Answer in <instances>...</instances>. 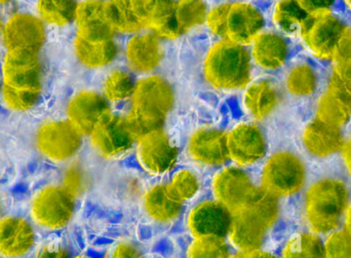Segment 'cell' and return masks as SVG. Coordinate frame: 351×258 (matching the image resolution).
<instances>
[{
  "mask_svg": "<svg viewBox=\"0 0 351 258\" xmlns=\"http://www.w3.org/2000/svg\"><path fill=\"white\" fill-rule=\"evenodd\" d=\"M78 3L74 1H39L37 4L43 20L56 26H65L75 21Z\"/></svg>",
  "mask_w": 351,
  "mask_h": 258,
  "instance_id": "cell-33",
  "label": "cell"
},
{
  "mask_svg": "<svg viewBox=\"0 0 351 258\" xmlns=\"http://www.w3.org/2000/svg\"><path fill=\"white\" fill-rule=\"evenodd\" d=\"M243 102L247 113L254 119L261 121L278 106L280 93L270 80H258L245 88Z\"/></svg>",
  "mask_w": 351,
  "mask_h": 258,
  "instance_id": "cell-25",
  "label": "cell"
},
{
  "mask_svg": "<svg viewBox=\"0 0 351 258\" xmlns=\"http://www.w3.org/2000/svg\"><path fill=\"white\" fill-rule=\"evenodd\" d=\"M309 16L299 1L278 2L274 10V24L287 34H302Z\"/></svg>",
  "mask_w": 351,
  "mask_h": 258,
  "instance_id": "cell-28",
  "label": "cell"
},
{
  "mask_svg": "<svg viewBox=\"0 0 351 258\" xmlns=\"http://www.w3.org/2000/svg\"><path fill=\"white\" fill-rule=\"evenodd\" d=\"M35 245V232L24 218L8 216L0 220V257H26Z\"/></svg>",
  "mask_w": 351,
  "mask_h": 258,
  "instance_id": "cell-19",
  "label": "cell"
},
{
  "mask_svg": "<svg viewBox=\"0 0 351 258\" xmlns=\"http://www.w3.org/2000/svg\"><path fill=\"white\" fill-rule=\"evenodd\" d=\"M3 84L23 90H41V67L38 54L10 51L2 65Z\"/></svg>",
  "mask_w": 351,
  "mask_h": 258,
  "instance_id": "cell-15",
  "label": "cell"
},
{
  "mask_svg": "<svg viewBox=\"0 0 351 258\" xmlns=\"http://www.w3.org/2000/svg\"><path fill=\"white\" fill-rule=\"evenodd\" d=\"M107 20L115 33H136L143 29L132 1L105 2Z\"/></svg>",
  "mask_w": 351,
  "mask_h": 258,
  "instance_id": "cell-30",
  "label": "cell"
},
{
  "mask_svg": "<svg viewBox=\"0 0 351 258\" xmlns=\"http://www.w3.org/2000/svg\"><path fill=\"white\" fill-rule=\"evenodd\" d=\"M348 208V189L337 179L317 181L305 198V216L311 230L317 234L334 232Z\"/></svg>",
  "mask_w": 351,
  "mask_h": 258,
  "instance_id": "cell-3",
  "label": "cell"
},
{
  "mask_svg": "<svg viewBox=\"0 0 351 258\" xmlns=\"http://www.w3.org/2000/svg\"><path fill=\"white\" fill-rule=\"evenodd\" d=\"M75 198L63 187H45L31 204L33 220L41 228L60 230L65 228L73 218Z\"/></svg>",
  "mask_w": 351,
  "mask_h": 258,
  "instance_id": "cell-6",
  "label": "cell"
},
{
  "mask_svg": "<svg viewBox=\"0 0 351 258\" xmlns=\"http://www.w3.org/2000/svg\"><path fill=\"white\" fill-rule=\"evenodd\" d=\"M76 57L88 68H102L114 61L119 47L110 40H88L76 35L74 40Z\"/></svg>",
  "mask_w": 351,
  "mask_h": 258,
  "instance_id": "cell-27",
  "label": "cell"
},
{
  "mask_svg": "<svg viewBox=\"0 0 351 258\" xmlns=\"http://www.w3.org/2000/svg\"><path fill=\"white\" fill-rule=\"evenodd\" d=\"M3 23H2L1 16H0V32H2V29H3Z\"/></svg>",
  "mask_w": 351,
  "mask_h": 258,
  "instance_id": "cell-50",
  "label": "cell"
},
{
  "mask_svg": "<svg viewBox=\"0 0 351 258\" xmlns=\"http://www.w3.org/2000/svg\"><path fill=\"white\" fill-rule=\"evenodd\" d=\"M143 29H149L158 38L181 36L176 18L175 1H132Z\"/></svg>",
  "mask_w": 351,
  "mask_h": 258,
  "instance_id": "cell-17",
  "label": "cell"
},
{
  "mask_svg": "<svg viewBox=\"0 0 351 258\" xmlns=\"http://www.w3.org/2000/svg\"><path fill=\"white\" fill-rule=\"evenodd\" d=\"M74 258H90V257H74Z\"/></svg>",
  "mask_w": 351,
  "mask_h": 258,
  "instance_id": "cell-52",
  "label": "cell"
},
{
  "mask_svg": "<svg viewBox=\"0 0 351 258\" xmlns=\"http://www.w3.org/2000/svg\"><path fill=\"white\" fill-rule=\"evenodd\" d=\"M282 258H325V246L317 235L303 233L289 240Z\"/></svg>",
  "mask_w": 351,
  "mask_h": 258,
  "instance_id": "cell-31",
  "label": "cell"
},
{
  "mask_svg": "<svg viewBox=\"0 0 351 258\" xmlns=\"http://www.w3.org/2000/svg\"><path fill=\"white\" fill-rule=\"evenodd\" d=\"M351 103L335 91L328 89L319 103L317 119L334 127L340 128L350 121Z\"/></svg>",
  "mask_w": 351,
  "mask_h": 258,
  "instance_id": "cell-29",
  "label": "cell"
},
{
  "mask_svg": "<svg viewBox=\"0 0 351 258\" xmlns=\"http://www.w3.org/2000/svg\"><path fill=\"white\" fill-rule=\"evenodd\" d=\"M342 154H343L344 162L351 173V139L344 144L342 148Z\"/></svg>",
  "mask_w": 351,
  "mask_h": 258,
  "instance_id": "cell-47",
  "label": "cell"
},
{
  "mask_svg": "<svg viewBox=\"0 0 351 258\" xmlns=\"http://www.w3.org/2000/svg\"><path fill=\"white\" fill-rule=\"evenodd\" d=\"M243 258H278L276 255H272V253H267V251L255 250L252 253H243Z\"/></svg>",
  "mask_w": 351,
  "mask_h": 258,
  "instance_id": "cell-46",
  "label": "cell"
},
{
  "mask_svg": "<svg viewBox=\"0 0 351 258\" xmlns=\"http://www.w3.org/2000/svg\"><path fill=\"white\" fill-rule=\"evenodd\" d=\"M325 246V258H351V235L346 230L331 233Z\"/></svg>",
  "mask_w": 351,
  "mask_h": 258,
  "instance_id": "cell-40",
  "label": "cell"
},
{
  "mask_svg": "<svg viewBox=\"0 0 351 258\" xmlns=\"http://www.w3.org/2000/svg\"><path fill=\"white\" fill-rule=\"evenodd\" d=\"M90 136L93 148L107 159L121 156L136 142L125 117L111 113L97 125Z\"/></svg>",
  "mask_w": 351,
  "mask_h": 258,
  "instance_id": "cell-8",
  "label": "cell"
},
{
  "mask_svg": "<svg viewBox=\"0 0 351 258\" xmlns=\"http://www.w3.org/2000/svg\"><path fill=\"white\" fill-rule=\"evenodd\" d=\"M251 56L243 45L220 39L208 49L204 73L208 84L218 90L245 89L251 82Z\"/></svg>",
  "mask_w": 351,
  "mask_h": 258,
  "instance_id": "cell-1",
  "label": "cell"
},
{
  "mask_svg": "<svg viewBox=\"0 0 351 258\" xmlns=\"http://www.w3.org/2000/svg\"><path fill=\"white\" fill-rule=\"evenodd\" d=\"M136 143L138 161L142 168L150 174L164 175L174 168L178 150L164 130L152 132Z\"/></svg>",
  "mask_w": 351,
  "mask_h": 258,
  "instance_id": "cell-9",
  "label": "cell"
},
{
  "mask_svg": "<svg viewBox=\"0 0 351 258\" xmlns=\"http://www.w3.org/2000/svg\"><path fill=\"white\" fill-rule=\"evenodd\" d=\"M309 16L331 10L332 1H299Z\"/></svg>",
  "mask_w": 351,
  "mask_h": 258,
  "instance_id": "cell-45",
  "label": "cell"
},
{
  "mask_svg": "<svg viewBox=\"0 0 351 258\" xmlns=\"http://www.w3.org/2000/svg\"><path fill=\"white\" fill-rule=\"evenodd\" d=\"M230 258H243V253H239L237 255H235L234 257H231Z\"/></svg>",
  "mask_w": 351,
  "mask_h": 258,
  "instance_id": "cell-49",
  "label": "cell"
},
{
  "mask_svg": "<svg viewBox=\"0 0 351 258\" xmlns=\"http://www.w3.org/2000/svg\"><path fill=\"white\" fill-rule=\"evenodd\" d=\"M225 240L217 238L195 239L188 249V258H230Z\"/></svg>",
  "mask_w": 351,
  "mask_h": 258,
  "instance_id": "cell-36",
  "label": "cell"
},
{
  "mask_svg": "<svg viewBox=\"0 0 351 258\" xmlns=\"http://www.w3.org/2000/svg\"><path fill=\"white\" fill-rule=\"evenodd\" d=\"M303 141L311 154L328 156L342 150L344 145L340 128L324 123L319 119L311 121L303 134Z\"/></svg>",
  "mask_w": 351,
  "mask_h": 258,
  "instance_id": "cell-23",
  "label": "cell"
},
{
  "mask_svg": "<svg viewBox=\"0 0 351 258\" xmlns=\"http://www.w3.org/2000/svg\"><path fill=\"white\" fill-rule=\"evenodd\" d=\"M288 51V43L282 35L263 32L252 43L251 58L263 69L276 70L284 65Z\"/></svg>",
  "mask_w": 351,
  "mask_h": 258,
  "instance_id": "cell-24",
  "label": "cell"
},
{
  "mask_svg": "<svg viewBox=\"0 0 351 258\" xmlns=\"http://www.w3.org/2000/svg\"><path fill=\"white\" fill-rule=\"evenodd\" d=\"M333 60L334 70L351 74V36L342 43Z\"/></svg>",
  "mask_w": 351,
  "mask_h": 258,
  "instance_id": "cell-42",
  "label": "cell"
},
{
  "mask_svg": "<svg viewBox=\"0 0 351 258\" xmlns=\"http://www.w3.org/2000/svg\"><path fill=\"white\" fill-rule=\"evenodd\" d=\"M110 113L109 102L94 91H82L70 100L68 121L80 135H90L99 123Z\"/></svg>",
  "mask_w": 351,
  "mask_h": 258,
  "instance_id": "cell-14",
  "label": "cell"
},
{
  "mask_svg": "<svg viewBox=\"0 0 351 258\" xmlns=\"http://www.w3.org/2000/svg\"><path fill=\"white\" fill-rule=\"evenodd\" d=\"M226 137L229 160L237 167L251 166L265 156V136L255 124H239L226 134Z\"/></svg>",
  "mask_w": 351,
  "mask_h": 258,
  "instance_id": "cell-12",
  "label": "cell"
},
{
  "mask_svg": "<svg viewBox=\"0 0 351 258\" xmlns=\"http://www.w3.org/2000/svg\"><path fill=\"white\" fill-rule=\"evenodd\" d=\"M255 189L247 173L237 166L222 169L213 180L216 201L225 206L233 215L245 207Z\"/></svg>",
  "mask_w": 351,
  "mask_h": 258,
  "instance_id": "cell-11",
  "label": "cell"
},
{
  "mask_svg": "<svg viewBox=\"0 0 351 258\" xmlns=\"http://www.w3.org/2000/svg\"><path fill=\"white\" fill-rule=\"evenodd\" d=\"M230 3H221L208 10L206 24L210 32L221 39L226 38L227 19Z\"/></svg>",
  "mask_w": 351,
  "mask_h": 258,
  "instance_id": "cell-41",
  "label": "cell"
},
{
  "mask_svg": "<svg viewBox=\"0 0 351 258\" xmlns=\"http://www.w3.org/2000/svg\"><path fill=\"white\" fill-rule=\"evenodd\" d=\"M110 258H144V255L137 245L123 242L113 248Z\"/></svg>",
  "mask_w": 351,
  "mask_h": 258,
  "instance_id": "cell-43",
  "label": "cell"
},
{
  "mask_svg": "<svg viewBox=\"0 0 351 258\" xmlns=\"http://www.w3.org/2000/svg\"><path fill=\"white\" fill-rule=\"evenodd\" d=\"M346 4H348V6L351 8V1L350 0H348V1H346Z\"/></svg>",
  "mask_w": 351,
  "mask_h": 258,
  "instance_id": "cell-51",
  "label": "cell"
},
{
  "mask_svg": "<svg viewBox=\"0 0 351 258\" xmlns=\"http://www.w3.org/2000/svg\"><path fill=\"white\" fill-rule=\"evenodd\" d=\"M131 99L132 121L140 131L149 133L162 129L167 115L174 107L175 94L168 80L148 75L136 82Z\"/></svg>",
  "mask_w": 351,
  "mask_h": 258,
  "instance_id": "cell-2",
  "label": "cell"
},
{
  "mask_svg": "<svg viewBox=\"0 0 351 258\" xmlns=\"http://www.w3.org/2000/svg\"><path fill=\"white\" fill-rule=\"evenodd\" d=\"M88 185L90 179L88 173L82 168V165H71L64 172L62 187L75 199L88 189Z\"/></svg>",
  "mask_w": 351,
  "mask_h": 258,
  "instance_id": "cell-39",
  "label": "cell"
},
{
  "mask_svg": "<svg viewBox=\"0 0 351 258\" xmlns=\"http://www.w3.org/2000/svg\"><path fill=\"white\" fill-rule=\"evenodd\" d=\"M35 258H72L69 251L60 245H45L37 251Z\"/></svg>",
  "mask_w": 351,
  "mask_h": 258,
  "instance_id": "cell-44",
  "label": "cell"
},
{
  "mask_svg": "<svg viewBox=\"0 0 351 258\" xmlns=\"http://www.w3.org/2000/svg\"><path fill=\"white\" fill-rule=\"evenodd\" d=\"M188 152L204 166H221L229 159L226 134L210 128L198 130L188 142Z\"/></svg>",
  "mask_w": 351,
  "mask_h": 258,
  "instance_id": "cell-20",
  "label": "cell"
},
{
  "mask_svg": "<svg viewBox=\"0 0 351 258\" xmlns=\"http://www.w3.org/2000/svg\"><path fill=\"white\" fill-rule=\"evenodd\" d=\"M344 224H346V232L351 235V206L348 208V210H346Z\"/></svg>",
  "mask_w": 351,
  "mask_h": 258,
  "instance_id": "cell-48",
  "label": "cell"
},
{
  "mask_svg": "<svg viewBox=\"0 0 351 258\" xmlns=\"http://www.w3.org/2000/svg\"><path fill=\"white\" fill-rule=\"evenodd\" d=\"M2 39L8 51H27L38 54L45 40L43 20L30 14L10 16L2 29Z\"/></svg>",
  "mask_w": 351,
  "mask_h": 258,
  "instance_id": "cell-13",
  "label": "cell"
},
{
  "mask_svg": "<svg viewBox=\"0 0 351 258\" xmlns=\"http://www.w3.org/2000/svg\"><path fill=\"white\" fill-rule=\"evenodd\" d=\"M301 36L317 57L333 60L342 43L351 36V32L331 10H327L309 16Z\"/></svg>",
  "mask_w": 351,
  "mask_h": 258,
  "instance_id": "cell-5",
  "label": "cell"
},
{
  "mask_svg": "<svg viewBox=\"0 0 351 258\" xmlns=\"http://www.w3.org/2000/svg\"><path fill=\"white\" fill-rule=\"evenodd\" d=\"M233 214L218 201H204L190 211L188 228L195 239L228 237L232 224Z\"/></svg>",
  "mask_w": 351,
  "mask_h": 258,
  "instance_id": "cell-10",
  "label": "cell"
},
{
  "mask_svg": "<svg viewBox=\"0 0 351 258\" xmlns=\"http://www.w3.org/2000/svg\"><path fill=\"white\" fill-rule=\"evenodd\" d=\"M305 181L306 170L302 161L292 152H280L264 166L261 187L278 199L299 193Z\"/></svg>",
  "mask_w": 351,
  "mask_h": 258,
  "instance_id": "cell-4",
  "label": "cell"
},
{
  "mask_svg": "<svg viewBox=\"0 0 351 258\" xmlns=\"http://www.w3.org/2000/svg\"><path fill=\"white\" fill-rule=\"evenodd\" d=\"M206 4L202 1L176 2V18L182 34L206 22Z\"/></svg>",
  "mask_w": 351,
  "mask_h": 258,
  "instance_id": "cell-34",
  "label": "cell"
},
{
  "mask_svg": "<svg viewBox=\"0 0 351 258\" xmlns=\"http://www.w3.org/2000/svg\"><path fill=\"white\" fill-rule=\"evenodd\" d=\"M169 187L182 203L195 197L199 191L200 181L193 171L182 169L172 177Z\"/></svg>",
  "mask_w": 351,
  "mask_h": 258,
  "instance_id": "cell-37",
  "label": "cell"
},
{
  "mask_svg": "<svg viewBox=\"0 0 351 258\" xmlns=\"http://www.w3.org/2000/svg\"><path fill=\"white\" fill-rule=\"evenodd\" d=\"M317 82V74L306 64H301L293 68L287 78L289 92L295 96H308L313 94Z\"/></svg>",
  "mask_w": 351,
  "mask_h": 258,
  "instance_id": "cell-35",
  "label": "cell"
},
{
  "mask_svg": "<svg viewBox=\"0 0 351 258\" xmlns=\"http://www.w3.org/2000/svg\"><path fill=\"white\" fill-rule=\"evenodd\" d=\"M130 67L140 73L154 71L162 59L160 39L154 33L134 35L125 47Z\"/></svg>",
  "mask_w": 351,
  "mask_h": 258,
  "instance_id": "cell-21",
  "label": "cell"
},
{
  "mask_svg": "<svg viewBox=\"0 0 351 258\" xmlns=\"http://www.w3.org/2000/svg\"><path fill=\"white\" fill-rule=\"evenodd\" d=\"M264 24L263 14L255 5L247 2H233L229 5L225 39L245 47L261 34Z\"/></svg>",
  "mask_w": 351,
  "mask_h": 258,
  "instance_id": "cell-18",
  "label": "cell"
},
{
  "mask_svg": "<svg viewBox=\"0 0 351 258\" xmlns=\"http://www.w3.org/2000/svg\"><path fill=\"white\" fill-rule=\"evenodd\" d=\"M36 144L49 160L64 162L75 156L82 145V135L68 121H49L39 128Z\"/></svg>",
  "mask_w": 351,
  "mask_h": 258,
  "instance_id": "cell-7",
  "label": "cell"
},
{
  "mask_svg": "<svg viewBox=\"0 0 351 258\" xmlns=\"http://www.w3.org/2000/svg\"><path fill=\"white\" fill-rule=\"evenodd\" d=\"M136 82L129 72L115 69L105 78L103 84V96L108 102H119L132 98Z\"/></svg>",
  "mask_w": 351,
  "mask_h": 258,
  "instance_id": "cell-32",
  "label": "cell"
},
{
  "mask_svg": "<svg viewBox=\"0 0 351 258\" xmlns=\"http://www.w3.org/2000/svg\"><path fill=\"white\" fill-rule=\"evenodd\" d=\"M183 203L178 199L169 185H158L148 189L144 196V207L152 220L170 222L182 211Z\"/></svg>",
  "mask_w": 351,
  "mask_h": 258,
  "instance_id": "cell-26",
  "label": "cell"
},
{
  "mask_svg": "<svg viewBox=\"0 0 351 258\" xmlns=\"http://www.w3.org/2000/svg\"><path fill=\"white\" fill-rule=\"evenodd\" d=\"M271 226L259 214L243 208L233 215L228 238L239 253H252L261 248L266 233Z\"/></svg>",
  "mask_w": 351,
  "mask_h": 258,
  "instance_id": "cell-16",
  "label": "cell"
},
{
  "mask_svg": "<svg viewBox=\"0 0 351 258\" xmlns=\"http://www.w3.org/2000/svg\"><path fill=\"white\" fill-rule=\"evenodd\" d=\"M40 91L23 90L12 86H2V98L12 110L26 111L32 108L38 101Z\"/></svg>",
  "mask_w": 351,
  "mask_h": 258,
  "instance_id": "cell-38",
  "label": "cell"
},
{
  "mask_svg": "<svg viewBox=\"0 0 351 258\" xmlns=\"http://www.w3.org/2000/svg\"><path fill=\"white\" fill-rule=\"evenodd\" d=\"M77 35L88 40H110L115 32L107 20L105 2L84 1L76 8Z\"/></svg>",
  "mask_w": 351,
  "mask_h": 258,
  "instance_id": "cell-22",
  "label": "cell"
}]
</instances>
